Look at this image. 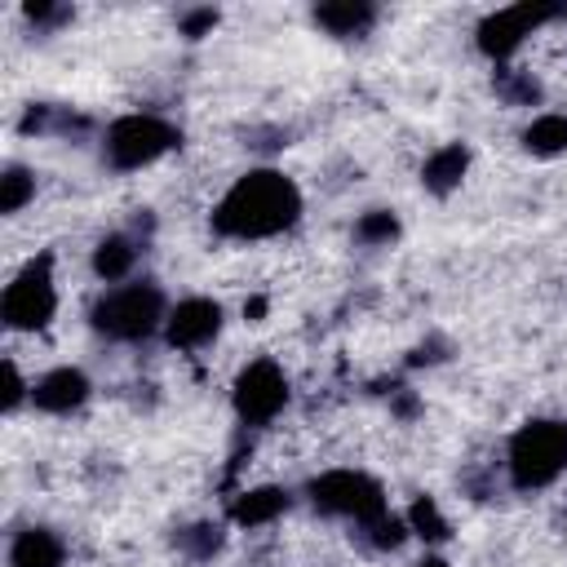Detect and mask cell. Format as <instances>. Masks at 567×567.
<instances>
[{"instance_id": "cell-1", "label": "cell", "mask_w": 567, "mask_h": 567, "mask_svg": "<svg viewBox=\"0 0 567 567\" xmlns=\"http://www.w3.org/2000/svg\"><path fill=\"white\" fill-rule=\"evenodd\" d=\"M301 217V190L275 168L244 173L213 208V230L226 239H266Z\"/></svg>"}, {"instance_id": "cell-2", "label": "cell", "mask_w": 567, "mask_h": 567, "mask_svg": "<svg viewBox=\"0 0 567 567\" xmlns=\"http://www.w3.org/2000/svg\"><path fill=\"white\" fill-rule=\"evenodd\" d=\"M164 319H168L164 315V292L151 279L120 284V288L102 292L97 306H93V328L111 341H146Z\"/></svg>"}, {"instance_id": "cell-3", "label": "cell", "mask_w": 567, "mask_h": 567, "mask_svg": "<svg viewBox=\"0 0 567 567\" xmlns=\"http://www.w3.org/2000/svg\"><path fill=\"white\" fill-rule=\"evenodd\" d=\"M509 483L518 492H540L567 470V425L563 421H527L509 439Z\"/></svg>"}, {"instance_id": "cell-4", "label": "cell", "mask_w": 567, "mask_h": 567, "mask_svg": "<svg viewBox=\"0 0 567 567\" xmlns=\"http://www.w3.org/2000/svg\"><path fill=\"white\" fill-rule=\"evenodd\" d=\"M310 505L319 514H332V518H350L359 527H372L377 518H385V492L377 478H368L363 470H328L319 474L310 487H306Z\"/></svg>"}, {"instance_id": "cell-5", "label": "cell", "mask_w": 567, "mask_h": 567, "mask_svg": "<svg viewBox=\"0 0 567 567\" xmlns=\"http://www.w3.org/2000/svg\"><path fill=\"white\" fill-rule=\"evenodd\" d=\"M177 137H182V133H177L168 120L137 111V115H120V120L106 128L102 155H106L111 168L133 173V168H146V164H155L159 155H168V151L177 146Z\"/></svg>"}, {"instance_id": "cell-6", "label": "cell", "mask_w": 567, "mask_h": 567, "mask_svg": "<svg viewBox=\"0 0 567 567\" xmlns=\"http://www.w3.org/2000/svg\"><path fill=\"white\" fill-rule=\"evenodd\" d=\"M53 310H58L53 257L40 252V257L27 261V266L13 275V284L4 288V297H0V315H4V323H9L13 332H35V328H44V323L53 319Z\"/></svg>"}, {"instance_id": "cell-7", "label": "cell", "mask_w": 567, "mask_h": 567, "mask_svg": "<svg viewBox=\"0 0 567 567\" xmlns=\"http://www.w3.org/2000/svg\"><path fill=\"white\" fill-rule=\"evenodd\" d=\"M288 403V377L275 359H252L235 377V416L244 425H270Z\"/></svg>"}, {"instance_id": "cell-8", "label": "cell", "mask_w": 567, "mask_h": 567, "mask_svg": "<svg viewBox=\"0 0 567 567\" xmlns=\"http://www.w3.org/2000/svg\"><path fill=\"white\" fill-rule=\"evenodd\" d=\"M563 13H567L563 4H509V9H496V13H487V18L478 22V49H483L492 62H505L509 53H518V44H523L536 27H545V22L563 18Z\"/></svg>"}, {"instance_id": "cell-9", "label": "cell", "mask_w": 567, "mask_h": 567, "mask_svg": "<svg viewBox=\"0 0 567 567\" xmlns=\"http://www.w3.org/2000/svg\"><path fill=\"white\" fill-rule=\"evenodd\" d=\"M217 332H221V306H217L213 297H186V301H177V306L168 310V319H164V337H168V346H177V350H199V346H208Z\"/></svg>"}, {"instance_id": "cell-10", "label": "cell", "mask_w": 567, "mask_h": 567, "mask_svg": "<svg viewBox=\"0 0 567 567\" xmlns=\"http://www.w3.org/2000/svg\"><path fill=\"white\" fill-rule=\"evenodd\" d=\"M84 399H89V377H84L80 368H53V372H44V377L31 385V403H35L40 412H53V416L75 412Z\"/></svg>"}, {"instance_id": "cell-11", "label": "cell", "mask_w": 567, "mask_h": 567, "mask_svg": "<svg viewBox=\"0 0 567 567\" xmlns=\"http://www.w3.org/2000/svg\"><path fill=\"white\" fill-rule=\"evenodd\" d=\"M9 567H66V545L49 527H27L9 545Z\"/></svg>"}, {"instance_id": "cell-12", "label": "cell", "mask_w": 567, "mask_h": 567, "mask_svg": "<svg viewBox=\"0 0 567 567\" xmlns=\"http://www.w3.org/2000/svg\"><path fill=\"white\" fill-rule=\"evenodd\" d=\"M465 168H470V146H465V142H447V146H439V151L425 159L421 182H425V190L447 195V190H456V186H461Z\"/></svg>"}, {"instance_id": "cell-13", "label": "cell", "mask_w": 567, "mask_h": 567, "mask_svg": "<svg viewBox=\"0 0 567 567\" xmlns=\"http://www.w3.org/2000/svg\"><path fill=\"white\" fill-rule=\"evenodd\" d=\"M288 492L284 487H248L230 501V518L239 527H261V523H275L284 509H288Z\"/></svg>"}, {"instance_id": "cell-14", "label": "cell", "mask_w": 567, "mask_h": 567, "mask_svg": "<svg viewBox=\"0 0 567 567\" xmlns=\"http://www.w3.org/2000/svg\"><path fill=\"white\" fill-rule=\"evenodd\" d=\"M315 22H319L328 35H363V31L377 22V9H372V4H363V0L319 4V9H315Z\"/></svg>"}, {"instance_id": "cell-15", "label": "cell", "mask_w": 567, "mask_h": 567, "mask_svg": "<svg viewBox=\"0 0 567 567\" xmlns=\"http://www.w3.org/2000/svg\"><path fill=\"white\" fill-rule=\"evenodd\" d=\"M133 261H137V244L128 239V235H106L97 248H93V275L97 279H106V284H120V279H128V270H133Z\"/></svg>"}, {"instance_id": "cell-16", "label": "cell", "mask_w": 567, "mask_h": 567, "mask_svg": "<svg viewBox=\"0 0 567 567\" xmlns=\"http://www.w3.org/2000/svg\"><path fill=\"white\" fill-rule=\"evenodd\" d=\"M523 146L532 155H563L567 151V111H549V115H536L523 133Z\"/></svg>"}, {"instance_id": "cell-17", "label": "cell", "mask_w": 567, "mask_h": 567, "mask_svg": "<svg viewBox=\"0 0 567 567\" xmlns=\"http://www.w3.org/2000/svg\"><path fill=\"white\" fill-rule=\"evenodd\" d=\"M35 195V177L22 164H9L0 177V213H22V204Z\"/></svg>"}, {"instance_id": "cell-18", "label": "cell", "mask_w": 567, "mask_h": 567, "mask_svg": "<svg viewBox=\"0 0 567 567\" xmlns=\"http://www.w3.org/2000/svg\"><path fill=\"white\" fill-rule=\"evenodd\" d=\"M408 532H416L421 540H447V518L439 514V505L430 496H416L408 509Z\"/></svg>"}, {"instance_id": "cell-19", "label": "cell", "mask_w": 567, "mask_h": 567, "mask_svg": "<svg viewBox=\"0 0 567 567\" xmlns=\"http://www.w3.org/2000/svg\"><path fill=\"white\" fill-rule=\"evenodd\" d=\"M354 235H359L363 244H390V239L399 235V221H394V213H385V208H372V213H363V217H359Z\"/></svg>"}, {"instance_id": "cell-20", "label": "cell", "mask_w": 567, "mask_h": 567, "mask_svg": "<svg viewBox=\"0 0 567 567\" xmlns=\"http://www.w3.org/2000/svg\"><path fill=\"white\" fill-rule=\"evenodd\" d=\"M182 545L190 549V554H199V558H208L217 545H221V527H208V523H199V527H190V532H182Z\"/></svg>"}, {"instance_id": "cell-21", "label": "cell", "mask_w": 567, "mask_h": 567, "mask_svg": "<svg viewBox=\"0 0 567 567\" xmlns=\"http://www.w3.org/2000/svg\"><path fill=\"white\" fill-rule=\"evenodd\" d=\"M501 93H505L509 102H536V97H540V84H536V80H527V75H518V80L501 75Z\"/></svg>"}, {"instance_id": "cell-22", "label": "cell", "mask_w": 567, "mask_h": 567, "mask_svg": "<svg viewBox=\"0 0 567 567\" xmlns=\"http://www.w3.org/2000/svg\"><path fill=\"white\" fill-rule=\"evenodd\" d=\"M22 394H27V381L18 377V363H13V359H4V408L13 412V408L22 403Z\"/></svg>"}, {"instance_id": "cell-23", "label": "cell", "mask_w": 567, "mask_h": 567, "mask_svg": "<svg viewBox=\"0 0 567 567\" xmlns=\"http://www.w3.org/2000/svg\"><path fill=\"white\" fill-rule=\"evenodd\" d=\"M213 27H217V13H213V9H195V13L182 18V31H186L190 40H199V35L213 31Z\"/></svg>"}, {"instance_id": "cell-24", "label": "cell", "mask_w": 567, "mask_h": 567, "mask_svg": "<svg viewBox=\"0 0 567 567\" xmlns=\"http://www.w3.org/2000/svg\"><path fill=\"white\" fill-rule=\"evenodd\" d=\"M244 315H248V319H261V315H266V301H261V297L244 301Z\"/></svg>"}, {"instance_id": "cell-25", "label": "cell", "mask_w": 567, "mask_h": 567, "mask_svg": "<svg viewBox=\"0 0 567 567\" xmlns=\"http://www.w3.org/2000/svg\"><path fill=\"white\" fill-rule=\"evenodd\" d=\"M416 567H447V563H443V558H439V554H425V558H421V563H416Z\"/></svg>"}]
</instances>
